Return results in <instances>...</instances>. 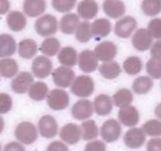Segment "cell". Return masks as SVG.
<instances>
[{"label": "cell", "mask_w": 161, "mask_h": 151, "mask_svg": "<svg viewBox=\"0 0 161 151\" xmlns=\"http://www.w3.org/2000/svg\"><path fill=\"white\" fill-rule=\"evenodd\" d=\"M94 91V82L89 76L82 75L76 77L71 86V91L80 98H88Z\"/></svg>", "instance_id": "obj_1"}, {"label": "cell", "mask_w": 161, "mask_h": 151, "mask_svg": "<svg viewBox=\"0 0 161 151\" xmlns=\"http://www.w3.org/2000/svg\"><path fill=\"white\" fill-rule=\"evenodd\" d=\"M15 137L19 142L23 144L31 145L37 139V129L32 123L24 121L17 124L16 127Z\"/></svg>", "instance_id": "obj_2"}, {"label": "cell", "mask_w": 161, "mask_h": 151, "mask_svg": "<svg viewBox=\"0 0 161 151\" xmlns=\"http://www.w3.org/2000/svg\"><path fill=\"white\" fill-rule=\"evenodd\" d=\"M58 20L51 14H46L36 20L35 28L39 36H50L55 34L58 31Z\"/></svg>", "instance_id": "obj_3"}, {"label": "cell", "mask_w": 161, "mask_h": 151, "mask_svg": "<svg viewBox=\"0 0 161 151\" xmlns=\"http://www.w3.org/2000/svg\"><path fill=\"white\" fill-rule=\"evenodd\" d=\"M47 102L52 109L62 110L69 106V95L64 90H52L47 95Z\"/></svg>", "instance_id": "obj_4"}, {"label": "cell", "mask_w": 161, "mask_h": 151, "mask_svg": "<svg viewBox=\"0 0 161 151\" xmlns=\"http://www.w3.org/2000/svg\"><path fill=\"white\" fill-rule=\"evenodd\" d=\"M75 72L66 66H60L52 72L53 81L56 86L65 88L72 84L75 80Z\"/></svg>", "instance_id": "obj_5"}, {"label": "cell", "mask_w": 161, "mask_h": 151, "mask_svg": "<svg viewBox=\"0 0 161 151\" xmlns=\"http://www.w3.org/2000/svg\"><path fill=\"white\" fill-rule=\"evenodd\" d=\"M53 69V63L48 58L38 56L33 61L31 70L35 76L39 79H45L50 75Z\"/></svg>", "instance_id": "obj_6"}, {"label": "cell", "mask_w": 161, "mask_h": 151, "mask_svg": "<svg viewBox=\"0 0 161 151\" xmlns=\"http://www.w3.org/2000/svg\"><path fill=\"white\" fill-rule=\"evenodd\" d=\"M121 135V126L116 120L109 119L105 121L101 127V135L107 143H113Z\"/></svg>", "instance_id": "obj_7"}, {"label": "cell", "mask_w": 161, "mask_h": 151, "mask_svg": "<svg viewBox=\"0 0 161 151\" xmlns=\"http://www.w3.org/2000/svg\"><path fill=\"white\" fill-rule=\"evenodd\" d=\"M40 135L46 138H54L58 132V124L53 116L45 115L40 118L38 124Z\"/></svg>", "instance_id": "obj_8"}, {"label": "cell", "mask_w": 161, "mask_h": 151, "mask_svg": "<svg viewBox=\"0 0 161 151\" xmlns=\"http://www.w3.org/2000/svg\"><path fill=\"white\" fill-rule=\"evenodd\" d=\"M34 78L28 72H21L11 81V89L17 94H25L33 84Z\"/></svg>", "instance_id": "obj_9"}, {"label": "cell", "mask_w": 161, "mask_h": 151, "mask_svg": "<svg viewBox=\"0 0 161 151\" xmlns=\"http://www.w3.org/2000/svg\"><path fill=\"white\" fill-rule=\"evenodd\" d=\"M78 64L83 72H93L97 69L98 65V59L96 57L94 51L91 50H84L78 57Z\"/></svg>", "instance_id": "obj_10"}, {"label": "cell", "mask_w": 161, "mask_h": 151, "mask_svg": "<svg viewBox=\"0 0 161 151\" xmlns=\"http://www.w3.org/2000/svg\"><path fill=\"white\" fill-rule=\"evenodd\" d=\"M94 53L99 61L108 62L113 61L116 57L117 53V47L114 42L105 41L96 46Z\"/></svg>", "instance_id": "obj_11"}, {"label": "cell", "mask_w": 161, "mask_h": 151, "mask_svg": "<svg viewBox=\"0 0 161 151\" xmlns=\"http://www.w3.org/2000/svg\"><path fill=\"white\" fill-rule=\"evenodd\" d=\"M137 27V21L130 16L123 17L115 25V34L122 39H127L130 36Z\"/></svg>", "instance_id": "obj_12"}, {"label": "cell", "mask_w": 161, "mask_h": 151, "mask_svg": "<svg viewBox=\"0 0 161 151\" xmlns=\"http://www.w3.org/2000/svg\"><path fill=\"white\" fill-rule=\"evenodd\" d=\"M82 136L81 127L75 124H67L61 127L60 137L69 145H74L78 143Z\"/></svg>", "instance_id": "obj_13"}, {"label": "cell", "mask_w": 161, "mask_h": 151, "mask_svg": "<svg viewBox=\"0 0 161 151\" xmlns=\"http://www.w3.org/2000/svg\"><path fill=\"white\" fill-rule=\"evenodd\" d=\"M153 36L146 28H139L132 36L131 42L134 47L139 51H146L153 43Z\"/></svg>", "instance_id": "obj_14"}, {"label": "cell", "mask_w": 161, "mask_h": 151, "mask_svg": "<svg viewBox=\"0 0 161 151\" xmlns=\"http://www.w3.org/2000/svg\"><path fill=\"white\" fill-rule=\"evenodd\" d=\"M124 142L126 146L131 149H138L144 145L146 142V133L138 127H133L125 133Z\"/></svg>", "instance_id": "obj_15"}, {"label": "cell", "mask_w": 161, "mask_h": 151, "mask_svg": "<svg viewBox=\"0 0 161 151\" xmlns=\"http://www.w3.org/2000/svg\"><path fill=\"white\" fill-rule=\"evenodd\" d=\"M94 112V107L90 100L81 99L75 102L72 107V114L78 120H86L91 117Z\"/></svg>", "instance_id": "obj_16"}, {"label": "cell", "mask_w": 161, "mask_h": 151, "mask_svg": "<svg viewBox=\"0 0 161 151\" xmlns=\"http://www.w3.org/2000/svg\"><path fill=\"white\" fill-rule=\"evenodd\" d=\"M119 121L127 127H134L139 122V113L133 105L124 107L118 112Z\"/></svg>", "instance_id": "obj_17"}, {"label": "cell", "mask_w": 161, "mask_h": 151, "mask_svg": "<svg viewBox=\"0 0 161 151\" xmlns=\"http://www.w3.org/2000/svg\"><path fill=\"white\" fill-rule=\"evenodd\" d=\"M94 111L98 116H106L113 110V100L109 95L102 94L95 98L94 102Z\"/></svg>", "instance_id": "obj_18"}, {"label": "cell", "mask_w": 161, "mask_h": 151, "mask_svg": "<svg viewBox=\"0 0 161 151\" xmlns=\"http://www.w3.org/2000/svg\"><path fill=\"white\" fill-rule=\"evenodd\" d=\"M79 16L85 20L93 19L98 12V5L95 1L84 0L79 3L77 6Z\"/></svg>", "instance_id": "obj_19"}, {"label": "cell", "mask_w": 161, "mask_h": 151, "mask_svg": "<svg viewBox=\"0 0 161 151\" xmlns=\"http://www.w3.org/2000/svg\"><path fill=\"white\" fill-rule=\"evenodd\" d=\"M80 24L79 16L75 14L69 13L64 15L61 18L60 28H61V32L64 34L71 35L75 32Z\"/></svg>", "instance_id": "obj_20"}, {"label": "cell", "mask_w": 161, "mask_h": 151, "mask_svg": "<svg viewBox=\"0 0 161 151\" xmlns=\"http://www.w3.org/2000/svg\"><path fill=\"white\" fill-rule=\"evenodd\" d=\"M103 9L107 16L112 18L122 17L126 10L125 5L119 0H106L103 3Z\"/></svg>", "instance_id": "obj_21"}, {"label": "cell", "mask_w": 161, "mask_h": 151, "mask_svg": "<svg viewBox=\"0 0 161 151\" xmlns=\"http://www.w3.org/2000/svg\"><path fill=\"white\" fill-rule=\"evenodd\" d=\"M7 25L13 31H20L26 27L27 18L23 13L13 10L7 15Z\"/></svg>", "instance_id": "obj_22"}, {"label": "cell", "mask_w": 161, "mask_h": 151, "mask_svg": "<svg viewBox=\"0 0 161 151\" xmlns=\"http://www.w3.org/2000/svg\"><path fill=\"white\" fill-rule=\"evenodd\" d=\"M47 8L46 2L43 0H27L23 3V11L28 17H35L41 15Z\"/></svg>", "instance_id": "obj_23"}, {"label": "cell", "mask_w": 161, "mask_h": 151, "mask_svg": "<svg viewBox=\"0 0 161 151\" xmlns=\"http://www.w3.org/2000/svg\"><path fill=\"white\" fill-rule=\"evenodd\" d=\"M77 52L73 47H63L58 53V61L66 67H73L77 63Z\"/></svg>", "instance_id": "obj_24"}, {"label": "cell", "mask_w": 161, "mask_h": 151, "mask_svg": "<svg viewBox=\"0 0 161 151\" xmlns=\"http://www.w3.org/2000/svg\"><path fill=\"white\" fill-rule=\"evenodd\" d=\"M38 51L37 44L33 39H25L18 44V53L24 59H31Z\"/></svg>", "instance_id": "obj_25"}, {"label": "cell", "mask_w": 161, "mask_h": 151, "mask_svg": "<svg viewBox=\"0 0 161 151\" xmlns=\"http://www.w3.org/2000/svg\"><path fill=\"white\" fill-rule=\"evenodd\" d=\"M16 41L13 36L8 34H2L0 36V56L2 58L14 54L16 51Z\"/></svg>", "instance_id": "obj_26"}, {"label": "cell", "mask_w": 161, "mask_h": 151, "mask_svg": "<svg viewBox=\"0 0 161 151\" xmlns=\"http://www.w3.org/2000/svg\"><path fill=\"white\" fill-rule=\"evenodd\" d=\"M121 68L117 61H112L104 62L99 67V72L104 78L107 80H113L119 76L121 73Z\"/></svg>", "instance_id": "obj_27"}, {"label": "cell", "mask_w": 161, "mask_h": 151, "mask_svg": "<svg viewBox=\"0 0 161 151\" xmlns=\"http://www.w3.org/2000/svg\"><path fill=\"white\" fill-rule=\"evenodd\" d=\"M91 29L93 36L106 37L111 31V23L106 18H98L92 23Z\"/></svg>", "instance_id": "obj_28"}, {"label": "cell", "mask_w": 161, "mask_h": 151, "mask_svg": "<svg viewBox=\"0 0 161 151\" xmlns=\"http://www.w3.org/2000/svg\"><path fill=\"white\" fill-rule=\"evenodd\" d=\"M18 72L17 61L13 58H3L0 61V73L4 78H12Z\"/></svg>", "instance_id": "obj_29"}, {"label": "cell", "mask_w": 161, "mask_h": 151, "mask_svg": "<svg viewBox=\"0 0 161 151\" xmlns=\"http://www.w3.org/2000/svg\"><path fill=\"white\" fill-rule=\"evenodd\" d=\"M48 87L44 82L38 81L33 83L28 91V96L32 100L42 101L48 95Z\"/></svg>", "instance_id": "obj_30"}, {"label": "cell", "mask_w": 161, "mask_h": 151, "mask_svg": "<svg viewBox=\"0 0 161 151\" xmlns=\"http://www.w3.org/2000/svg\"><path fill=\"white\" fill-rule=\"evenodd\" d=\"M133 94L128 89H120L113 95V102L115 105L121 109L129 106L133 102Z\"/></svg>", "instance_id": "obj_31"}, {"label": "cell", "mask_w": 161, "mask_h": 151, "mask_svg": "<svg viewBox=\"0 0 161 151\" xmlns=\"http://www.w3.org/2000/svg\"><path fill=\"white\" fill-rule=\"evenodd\" d=\"M61 43L57 38L50 37L44 39L41 43L39 50L47 56H54L60 50Z\"/></svg>", "instance_id": "obj_32"}, {"label": "cell", "mask_w": 161, "mask_h": 151, "mask_svg": "<svg viewBox=\"0 0 161 151\" xmlns=\"http://www.w3.org/2000/svg\"><path fill=\"white\" fill-rule=\"evenodd\" d=\"M82 138L83 140L94 139L98 135V127L94 120H88L84 121L81 124Z\"/></svg>", "instance_id": "obj_33"}, {"label": "cell", "mask_w": 161, "mask_h": 151, "mask_svg": "<svg viewBox=\"0 0 161 151\" xmlns=\"http://www.w3.org/2000/svg\"><path fill=\"white\" fill-rule=\"evenodd\" d=\"M153 86V82L148 76H140L135 79L132 89L136 94H145L149 92Z\"/></svg>", "instance_id": "obj_34"}, {"label": "cell", "mask_w": 161, "mask_h": 151, "mask_svg": "<svg viewBox=\"0 0 161 151\" xmlns=\"http://www.w3.org/2000/svg\"><path fill=\"white\" fill-rule=\"evenodd\" d=\"M123 67L126 73L128 75H136L142 71V61L138 57H129L124 61Z\"/></svg>", "instance_id": "obj_35"}, {"label": "cell", "mask_w": 161, "mask_h": 151, "mask_svg": "<svg viewBox=\"0 0 161 151\" xmlns=\"http://www.w3.org/2000/svg\"><path fill=\"white\" fill-rule=\"evenodd\" d=\"M92 24L89 21L80 22L75 31V38L80 42H87L92 38Z\"/></svg>", "instance_id": "obj_36"}, {"label": "cell", "mask_w": 161, "mask_h": 151, "mask_svg": "<svg viewBox=\"0 0 161 151\" xmlns=\"http://www.w3.org/2000/svg\"><path fill=\"white\" fill-rule=\"evenodd\" d=\"M142 9L147 16L157 15L161 12V0H145L142 3Z\"/></svg>", "instance_id": "obj_37"}, {"label": "cell", "mask_w": 161, "mask_h": 151, "mask_svg": "<svg viewBox=\"0 0 161 151\" xmlns=\"http://www.w3.org/2000/svg\"><path fill=\"white\" fill-rule=\"evenodd\" d=\"M146 69L152 78L156 80L161 78V59L150 58L146 63Z\"/></svg>", "instance_id": "obj_38"}, {"label": "cell", "mask_w": 161, "mask_h": 151, "mask_svg": "<svg viewBox=\"0 0 161 151\" xmlns=\"http://www.w3.org/2000/svg\"><path fill=\"white\" fill-rule=\"evenodd\" d=\"M142 130L149 136H160L161 121L158 120H150L142 125Z\"/></svg>", "instance_id": "obj_39"}, {"label": "cell", "mask_w": 161, "mask_h": 151, "mask_svg": "<svg viewBox=\"0 0 161 151\" xmlns=\"http://www.w3.org/2000/svg\"><path fill=\"white\" fill-rule=\"evenodd\" d=\"M76 4L75 0H53L52 6L57 11L61 13H67L72 10Z\"/></svg>", "instance_id": "obj_40"}, {"label": "cell", "mask_w": 161, "mask_h": 151, "mask_svg": "<svg viewBox=\"0 0 161 151\" xmlns=\"http://www.w3.org/2000/svg\"><path fill=\"white\" fill-rule=\"evenodd\" d=\"M148 31L154 39H161V18H155L150 20L148 25Z\"/></svg>", "instance_id": "obj_41"}, {"label": "cell", "mask_w": 161, "mask_h": 151, "mask_svg": "<svg viewBox=\"0 0 161 151\" xmlns=\"http://www.w3.org/2000/svg\"><path fill=\"white\" fill-rule=\"evenodd\" d=\"M12 107V99L8 94H0V113L2 114L8 113Z\"/></svg>", "instance_id": "obj_42"}, {"label": "cell", "mask_w": 161, "mask_h": 151, "mask_svg": "<svg viewBox=\"0 0 161 151\" xmlns=\"http://www.w3.org/2000/svg\"><path fill=\"white\" fill-rule=\"evenodd\" d=\"M84 151H106V146L102 141L94 140L86 145Z\"/></svg>", "instance_id": "obj_43"}, {"label": "cell", "mask_w": 161, "mask_h": 151, "mask_svg": "<svg viewBox=\"0 0 161 151\" xmlns=\"http://www.w3.org/2000/svg\"><path fill=\"white\" fill-rule=\"evenodd\" d=\"M47 151H69V148L64 144L63 143L60 141H54L52 142L49 146H47Z\"/></svg>", "instance_id": "obj_44"}, {"label": "cell", "mask_w": 161, "mask_h": 151, "mask_svg": "<svg viewBox=\"0 0 161 151\" xmlns=\"http://www.w3.org/2000/svg\"><path fill=\"white\" fill-rule=\"evenodd\" d=\"M147 151H161V138H151L147 143Z\"/></svg>", "instance_id": "obj_45"}, {"label": "cell", "mask_w": 161, "mask_h": 151, "mask_svg": "<svg viewBox=\"0 0 161 151\" xmlns=\"http://www.w3.org/2000/svg\"><path fill=\"white\" fill-rule=\"evenodd\" d=\"M150 54L153 58L161 59V39L153 44L151 47Z\"/></svg>", "instance_id": "obj_46"}, {"label": "cell", "mask_w": 161, "mask_h": 151, "mask_svg": "<svg viewBox=\"0 0 161 151\" xmlns=\"http://www.w3.org/2000/svg\"><path fill=\"white\" fill-rule=\"evenodd\" d=\"M3 151H25L23 145L17 142H11L4 146Z\"/></svg>", "instance_id": "obj_47"}, {"label": "cell", "mask_w": 161, "mask_h": 151, "mask_svg": "<svg viewBox=\"0 0 161 151\" xmlns=\"http://www.w3.org/2000/svg\"><path fill=\"white\" fill-rule=\"evenodd\" d=\"M0 10H1V14H4L9 8V3L7 1H1L0 2Z\"/></svg>", "instance_id": "obj_48"}, {"label": "cell", "mask_w": 161, "mask_h": 151, "mask_svg": "<svg viewBox=\"0 0 161 151\" xmlns=\"http://www.w3.org/2000/svg\"><path fill=\"white\" fill-rule=\"evenodd\" d=\"M155 115L161 120V103L158 104L155 109Z\"/></svg>", "instance_id": "obj_49"}]
</instances>
